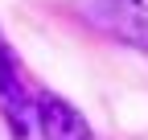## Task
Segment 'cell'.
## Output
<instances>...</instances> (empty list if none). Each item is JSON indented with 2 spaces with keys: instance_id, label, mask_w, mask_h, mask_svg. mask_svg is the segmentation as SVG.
<instances>
[{
  "instance_id": "cell-2",
  "label": "cell",
  "mask_w": 148,
  "mask_h": 140,
  "mask_svg": "<svg viewBox=\"0 0 148 140\" xmlns=\"http://www.w3.org/2000/svg\"><path fill=\"white\" fill-rule=\"evenodd\" d=\"M33 119H37V136L41 140H99L95 128L86 124V115L70 99H62L58 91L33 95Z\"/></svg>"
},
{
  "instance_id": "cell-1",
  "label": "cell",
  "mask_w": 148,
  "mask_h": 140,
  "mask_svg": "<svg viewBox=\"0 0 148 140\" xmlns=\"http://www.w3.org/2000/svg\"><path fill=\"white\" fill-rule=\"evenodd\" d=\"M0 119L8 124L12 140H33L37 136V119H33V95L25 82V70L16 62L12 45L0 33Z\"/></svg>"
},
{
  "instance_id": "cell-3",
  "label": "cell",
  "mask_w": 148,
  "mask_h": 140,
  "mask_svg": "<svg viewBox=\"0 0 148 140\" xmlns=\"http://www.w3.org/2000/svg\"><path fill=\"white\" fill-rule=\"evenodd\" d=\"M115 4H127V8H140V12L148 16V0H115Z\"/></svg>"
}]
</instances>
